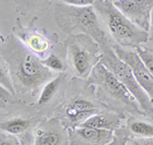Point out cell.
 <instances>
[{"label": "cell", "mask_w": 153, "mask_h": 145, "mask_svg": "<svg viewBox=\"0 0 153 145\" xmlns=\"http://www.w3.org/2000/svg\"><path fill=\"white\" fill-rule=\"evenodd\" d=\"M135 49L139 54L140 58L144 62V65L153 75V42L148 41Z\"/></svg>", "instance_id": "e0dca14e"}, {"label": "cell", "mask_w": 153, "mask_h": 145, "mask_svg": "<svg viewBox=\"0 0 153 145\" xmlns=\"http://www.w3.org/2000/svg\"><path fill=\"white\" fill-rule=\"evenodd\" d=\"M101 52H102V57L100 60L101 62L110 72L114 74L115 77L133 93L145 114L153 119V104L150 101L146 92L140 86L130 65L122 58L118 57L114 49L112 48V44L101 47Z\"/></svg>", "instance_id": "52a82bcc"}, {"label": "cell", "mask_w": 153, "mask_h": 145, "mask_svg": "<svg viewBox=\"0 0 153 145\" xmlns=\"http://www.w3.org/2000/svg\"><path fill=\"white\" fill-rule=\"evenodd\" d=\"M112 48L114 49L118 57L122 58L131 67L140 86L146 92L153 104V75L144 65L136 49L126 48L114 43H112Z\"/></svg>", "instance_id": "8fae6325"}, {"label": "cell", "mask_w": 153, "mask_h": 145, "mask_svg": "<svg viewBox=\"0 0 153 145\" xmlns=\"http://www.w3.org/2000/svg\"><path fill=\"white\" fill-rule=\"evenodd\" d=\"M37 21L38 18L34 16L24 26L21 19L18 18L12 27V34L42 60L52 52L54 46L58 43V36L55 33H49L45 28L38 27Z\"/></svg>", "instance_id": "ba28073f"}, {"label": "cell", "mask_w": 153, "mask_h": 145, "mask_svg": "<svg viewBox=\"0 0 153 145\" xmlns=\"http://www.w3.org/2000/svg\"><path fill=\"white\" fill-rule=\"evenodd\" d=\"M70 81L65 72L58 73L45 84L38 98L32 103V107L43 117L53 115L54 112L62 102Z\"/></svg>", "instance_id": "9c48e42d"}, {"label": "cell", "mask_w": 153, "mask_h": 145, "mask_svg": "<svg viewBox=\"0 0 153 145\" xmlns=\"http://www.w3.org/2000/svg\"><path fill=\"white\" fill-rule=\"evenodd\" d=\"M16 10L23 16L32 12H43L50 5V0H14Z\"/></svg>", "instance_id": "2e32d148"}, {"label": "cell", "mask_w": 153, "mask_h": 145, "mask_svg": "<svg viewBox=\"0 0 153 145\" xmlns=\"http://www.w3.org/2000/svg\"><path fill=\"white\" fill-rule=\"evenodd\" d=\"M112 2L131 22L148 32L153 0H114Z\"/></svg>", "instance_id": "7c38bea8"}, {"label": "cell", "mask_w": 153, "mask_h": 145, "mask_svg": "<svg viewBox=\"0 0 153 145\" xmlns=\"http://www.w3.org/2000/svg\"><path fill=\"white\" fill-rule=\"evenodd\" d=\"M70 131L71 145H107L113 140V131L91 127H76Z\"/></svg>", "instance_id": "4fadbf2b"}, {"label": "cell", "mask_w": 153, "mask_h": 145, "mask_svg": "<svg viewBox=\"0 0 153 145\" xmlns=\"http://www.w3.org/2000/svg\"><path fill=\"white\" fill-rule=\"evenodd\" d=\"M111 1H114V0H111Z\"/></svg>", "instance_id": "cb8c5ba5"}, {"label": "cell", "mask_w": 153, "mask_h": 145, "mask_svg": "<svg viewBox=\"0 0 153 145\" xmlns=\"http://www.w3.org/2000/svg\"><path fill=\"white\" fill-rule=\"evenodd\" d=\"M86 82L92 86L96 98L105 109L117 112L124 120L127 115H147L133 93L101 61Z\"/></svg>", "instance_id": "7a4b0ae2"}, {"label": "cell", "mask_w": 153, "mask_h": 145, "mask_svg": "<svg viewBox=\"0 0 153 145\" xmlns=\"http://www.w3.org/2000/svg\"><path fill=\"white\" fill-rule=\"evenodd\" d=\"M148 41L153 42V8L151 10V16H150V24L148 29Z\"/></svg>", "instance_id": "603a6c76"}, {"label": "cell", "mask_w": 153, "mask_h": 145, "mask_svg": "<svg viewBox=\"0 0 153 145\" xmlns=\"http://www.w3.org/2000/svg\"><path fill=\"white\" fill-rule=\"evenodd\" d=\"M118 133L126 145L133 137H153V119L148 115H128L125 126L118 128Z\"/></svg>", "instance_id": "5bb4252c"}, {"label": "cell", "mask_w": 153, "mask_h": 145, "mask_svg": "<svg viewBox=\"0 0 153 145\" xmlns=\"http://www.w3.org/2000/svg\"><path fill=\"white\" fill-rule=\"evenodd\" d=\"M21 140L18 138L16 135L7 133V132H2L0 133V145H19Z\"/></svg>", "instance_id": "ffe728a7"}, {"label": "cell", "mask_w": 153, "mask_h": 145, "mask_svg": "<svg viewBox=\"0 0 153 145\" xmlns=\"http://www.w3.org/2000/svg\"><path fill=\"white\" fill-rule=\"evenodd\" d=\"M105 107L96 98L91 85L86 80L74 77L68 83L60 105L53 115L57 117L68 130L80 127L91 115Z\"/></svg>", "instance_id": "3957f363"}, {"label": "cell", "mask_w": 153, "mask_h": 145, "mask_svg": "<svg viewBox=\"0 0 153 145\" xmlns=\"http://www.w3.org/2000/svg\"><path fill=\"white\" fill-rule=\"evenodd\" d=\"M42 62L47 67L49 70L53 71L55 73L65 72L68 68L66 59H62L60 56H58L55 53L51 52L45 59H42Z\"/></svg>", "instance_id": "ac0fdd59"}, {"label": "cell", "mask_w": 153, "mask_h": 145, "mask_svg": "<svg viewBox=\"0 0 153 145\" xmlns=\"http://www.w3.org/2000/svg\"><path fill=\"white\" fill-rule=\"evenodd\" d=\"M53 19L68 35L87 34L99 44L100 48L113 42L103 29L93 5L73 6L59 1L54 4Z\"/></svg>", "instance_id": "277c9868"}, {"label": "cell", "mask_w": 153, "mask_h": 145, "mask_svg": "<svg viewBox=\"0 0 153 145\" xmlns=\"http://www.w3.org/2000/svg\"><path fill=\"white\" fill-rule=\"evenodd\" d=\"M60 1L73 6H91L94 4L95 0H60Z\"/></svg>", "instance_id": "7402d4cb"}, {"label": "cell", "mask_w": 153, "mask_h": 145, "mask_svg": "<svg viewBox=\"0 0 153 145\" xmlns=\"http://www.w3.org/2000/svg\"><path fill=\"white\" fill-rule=\"evenodd\" d=\"M62 47L71 74L81 80H87L102 57L99 44L87 34L68 35Z\"/></svg>", "instance_id": "8992f818"}, {"label": "cell", "mask_w": 153, "mask_h": 145, "mask_svg": "<svg viewBox=\"0 0 153 145\" xmlns=\"http://www.w3.org/2000/svg\"><path fill=\"white\" fill-rule=\"evenodd\" d=\"M34 145L70 144V131L57 117L42 120L33 129Z\"/></svg>", "instance_id": "30bf717a"}, {"label": "cell", "mask_w": 153, "mask_h": 145, "mask_svg": "<svg viewBox=\"0 0 153 145\" xmlns=\"http://www.w3.org/2000/svg\"><path fill=\"white\" fill-rule=\"evenodd\" d=\"M127 145H153V137H133Z\"/></svg>", "instance_id": "44dd1931"}, {"label": "cell", "mask_w": 153, "mask_h": 145, "mask_svg": "<svg viewBox=\"0 0 153 145\" xmlns=\"http://www.w3.org/2000/svg\"><path fill=\"white\" fill-rule=\"evenodd\" d=\"M0 59L8 68L14 92L19 99L39 95L46 83L56 76L13 34L2 40Z\"/></svg>", "instance_id": "6da1fadb"}, {"label": "cell", "mask_w": 153, "mask_h": 145, "mask_svg": "<svg viewBox=\"0 0 153 145\" xmlns=\"http://www.w3.org/2000/svg\"><path fill=\"white\" fill-rule=\"evenodd\" d=\"M0 87H3L4 89H6L7 91L12 93V94L16 95L8 68H7L5 63L1 59H0Z\"/></svg>", "instance_id": "d6986e66"}, {"label": "cell", "mask_w": 153, "mask_h": 145, "mask_svg": "<svg viewBox=\"0 0 153 145\" xmlns=\"http://www.w3.org/2000/svg\"><path fill=\"white\" fill-rule=\"evenodd\" d=\"M93 7L103 29L114 44L135 49L148 42V32L131 22L111 0H95Z\"/></svg>", "instance_id": "5b68a950"}, {"label": "cell", "mask_w": 153, "mask_h": 145, "mask_svg": "<svg viewBox=\"0 0 153 145\" xmlns=\"http://www.w3.org/2000/svg\"><path fill=\"white\" fill-rule=\"evenodd\" d=\"M123 120L124 119L117 112L104 109L99 110V112H96L93 115H91L81 126L114 131L117 128H118L122 125Z\"/></svg>", "instance_id": "9a60e30c"}]
</instances>
